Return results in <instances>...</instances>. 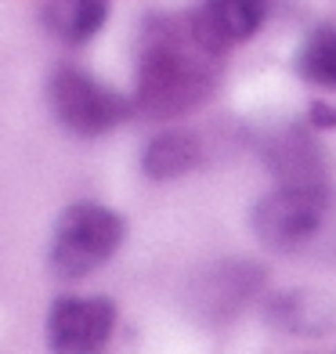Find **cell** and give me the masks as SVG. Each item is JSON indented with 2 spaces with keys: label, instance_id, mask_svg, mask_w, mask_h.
<instances>
[{
  "label": "cell",
  "instance_id": "1",
  "mask_svg": "<svg viewBox=\"0 0 336 354\" xmlns=\"http://www.w3.org/2000/svg\"><path fill=\"white\" fill-rule=\"evenodd\" d=\"M221 80V58L196 40L188 15H152L141 29L134 109L149 120H174L199 109Z\"/></svg>",
  "mask_w": 336,
  "mask_h": 354
},
{
  "label": "cell",
  "instance_id": "2",
  "mask_svg": "<svg viewBox=\"0 0 336 354\" xmlns=\"http://www.w3.org/2000/svg\"><path fill=\"white\" fill-rule=\"evenodd\" d=\"M250 221L275 253H336V196L329 185H279L253 206Z\"/></svg>",
  "mask_w": 336,
  "mask_h": 354
},
{
  "label": "cell",
  "instance_id": "3",
  "mask_svg": "<svg viewBox=\"0 0 336 354\" xmlns=\"http://www.w3.org/2000/svg\"><path fill=\"white\" fill-rule=\"evenodd\" d=\"M123 243V217L102 203H73L55 224L51 239V275L62 282H80L98 271Z\"/></svg>",
  "mask_w": 336,
  "mask_h": 354
},
{
  "label": "cell",
  "instance_id": "4",
  "mask_svg": "<svg viewBox=\"0 0 336 354\" xmlns=\"http://www.w3.org/2000/svg\"><path fill=\"white\" fill-rule=\"evenodd\" d=\"M47 94H51L55 116L80 138H98L112 131V127H120L134 112L131 98H123V94H116L112 87L98 84L94 76L80 73L73 66H62L51 76Z\"/></svg>",
  "mask_w": 336,
  "mask_h": 354
},
{
  "label": "cell",
  "instance_id": "5",
  "mask_svg": "<svg viewBox=\"0 0 336 354\" xmlns=\"http://www.w3.org/2000/svg\"><path fill=\"white\" fill-rule=\"evenodd\" d=\"M116 329V304L105 297H62L47 315L55 354H102Z\"/></svg>",
  "mask_w": 336,
  "mask_h": 354
},
{
  "label": "cell",
  "instance_id": "6",
  "mask_svg": "<svg viewBox=\"0 0 336 354\" xmlns=\"http://www.w3.org/2000/svg\"><path fill=\"white\" fill-rule=\"evenodd\" d=\"M275 8H282V0H199L188 11V26L206 51L221 58L257 33Z\"/></svg>",
  "mask_w": 336,
  "mask_h": 354
},
{
  "label": "cell",
  "instance_id": "7",
  "mask_svg": "<svg viewBox=\"0 0 336 354\" xmlns=\"http://www.w3.org/2000/svg\"><path fill=\"white\" fill-rule=\"evenodd\" d=\"M264 159L275 170L279 185H329L326 181V156L304 131H282L264 145Z\"/></svg>",
  "mask_w": 336,
  "mask_h": 354
},
{
  "label": "cell",
  "instance_id": "8",
  "mask_svg": "<svg viewBox=\"0 0 336 354\" xmlns=\"http://www.w3.org/2000/svg\"><path fill=\"white\" fill-rule=\"evenodd\" d=\"M109 8L112 0H51L44 11V22L55 37L84 44L109 22Z\"/></svg>",
  "mask_w": 336,
  "mask_h": 354
},
{
  "label": "cell",
  "instance_id": "9",
  "mask_svg": "<svg viewBox=\"0 0 336 354\" xmlns=\"http://www.w3.org/2000/svg\"><path fill=\"white\" fill-rule=\"evenodd\" d=\"M199 163V141L185 134V131H167L149 141L145 156H141V167L152 181H174V177L188 174Z\"/></svg>",
  "mask_w": 336,
  "mask_h": 354
},
{
  "label": "cell",
  "instance_id": "10",
  "mask_svg": "<svg viewBox=\"0 0 336 354\" xmlns=\"http://www.w3.org/2000/svg\"><path fill=\"white\" fill-rule=\"evenodd\" d=\"M271 322H279L282 329H293V333H322L333 326V308L329 300L308 293V289H297V293L275 297Z\"/></svg>",
  "mask_w": 336,
  "mask_h": 354
},
{
  "label": "cell",
  "instance_id": "11",
  "mask_svg": "<svg viewBox=\"0 0 336 354\" xmlns=\"http://www.w3.org/2000/svg\"><path fill=\"white\" fill-rule=\"evenodd\" d=\"M297 73L308 80V84L336 87V26H318L315 33L300 44Z\"/></svg>",
  "mask_w": 336,
  "mask_h": 354
},
{
  "label": "cell",
  "instance_id": "12",
  "mask_svg": "<svg viewBox=\"0 0 336 354\" xmlns=\"http://www.w3.org/2000/svg\"><path fill=\"white\" fill-rule=\"evenodd\" d=\"M308 123L318 127V131H329V127H336V105L315 102V105L308 109Z\"/></svg>",
  "mask_w": 336,
  "mask_h": 354
}]
</instances>
